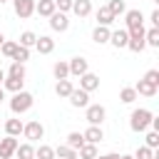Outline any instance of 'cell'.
<instances>
[{"mask_svg":"<svg viewBox=\"0 0 159 159\" xmlns=\"http://www.w3.org/2000/svg\"><path fill=\"white\" fill-rule=\"evenodd\" d=\"M152 119H154V114L149 109L139 107V109H134L129 114V127H132V132H147L149 124H152Z\"/></svg>","mask_w":159,"mask_h":159,"instance_id":"1","label":"cell"},{"mask_svg":"<svg viewBox=\"0 0 159 159\" xmlns=\"http://www.w3.org/2000/svg\"><path fill=\"white\" fill-rule=\"evenodd\" d=\"M35 104V97L30 94V92H15L12 94V99H10V109H12V114H22V112H27L30 107Z\"/></svg>","mask_w":159,"mask_h":159,"instance_id":"2","label":"cell"},{"mask_svg":"<svg viewBox=\"0 0 159 159\" xmlns=\"http://www.w3.org/2000/svg\"><path fill=\"white\" fill-rule=\"evenodd\" d=\"M129 32V42H127V47L132 50V52H142L147 45H144V25H139V27H134V30H127Z\"/></svg>","mask_w":159,"mask_h":159,"instance_id":"3","label":"cell"},{"mask_svg":"<svg viewBox=\"0 0 159 159\" xmlns=\"http://www.w3.org/2000/svg\"><path fill=\"white\" fill-rule=\"evenodd\" d=\"M22 134H25V139L32 144V142H40L42 137H45V127L37 122V119H32V122H27L25 127H22Z\"/></svg>","mask_w":159,"mask_h":159,"instance_id":"4","label":"cell"},{"mask_svg":"<svg viewBox=\"0 0 159 159\" xmlns=\"http://www.w3.org/2000/svg\"><path fill=\"white\" fill-rule=\"evenodd\" d=\"M84 109H87L84 117H87V122H89L92 127H99V124L104 122V117H107V109H104L102 104H87Z\"/></svg>","mask_w":159,"mask_h":159,"instance_id":"5","label":"cell"},{"mask_svg":"<svg viewBox=\"0 0 159 159\" xmlns=\"http://www.w3.org/2000/svg\"><path fill=\"white\" fill-rule=\"evenodd\" d=\"M12 7H15V15L20 20H27L35 12V0H12Z\"/></svg>","mask_w":159,"mask_h":159,"instance_id":"6","label":"cell"},{"mask_svg":"<svg viewBox=\"0 0 159 159\" xmlns=\"http://www.w3.org/2000/svg\"><path fill=\"white\" fill-rule=\"evenodd\" d=\"M17 144H20L17 137H5V139H0V159H12Z\"/></svg>","mask_w":159,"mask_h":159,"instance_id":"7","label":"cell"},{"mask_svg":"<svg viewBox=\"0 0 159 159\" xmlns=\"http://www.w3.org/2000/svg\"><path fill=\"white\" fill-rule=\"evenodd\" d=\"M50 27H52L55 32H67V27H70V20H67V15L55 10V12L50 15Z\"/></svg>","mask_w":159,"mask_h":159,"instance_id":"8","label":"cell"},{"mask_svg":"<svg viewBox=\"0 0 159 159\" xmlns=\"http://www.w3.org/2000/svg\"><path fill=\"white\" fill-rule=\"evenodd\" d=\"M67 67H70V75H72V77H82L84 72H89V65H87L84 57H72V60L67 62Z\"/></svg>","mask_w":159,"mask_h":159,"instance_id":"9","label":"cell"},{"mask_svg":"<svg viewBox=\"0 0 159 159\" xmlns=\"http://www.w3.org/2000/svg\"><path fill=\"white\" fill-rule=\"evenodd\" d=\"M97 87H99V77H97V75L84 72V75L80 77V89H84V92H94Z\"/></svg>","mask_w":159,"mask_h":159,"instance_id":"10","label":"cell"},{"mask_svg":"<svg viewBox=\"0 0 159 159\" xmlns=\"http://www.w3.org/2000/svg\"><path fill=\"white\" fill-rule=\"evenodd\" d=\"M67 99H70L72 107H87V104H89V92H84V89H72Z\"/></svg>","mask_w":159,"mask_h":159,"instance_id":"11","label":"cell"},{"mask_svg":"<svg viewBox=\"0 0 159 159\" xmlns=\"http://www.w3.org/2000/svg\"><path fill=\"white\" fill-rule=\"evenodd\" d=\"M82 137H84V142L87 144H99L102 139H104V132H102V127H87L84 132H82Z\"/></svg>","mask_w":159,"mask_h":159,"instance_id":"12","label":"cell"},{"mask_svg":"<svg viewBox=\"0 0 159 159\" xmlns=\"http://www.w3.org/2000/svg\"><path fill=\"white\" fill-rule=\"evenodd\" d=\"M124 22H127V30H134V27H139V25L144 22V15H142V10H127V12H124Z\"/></svg>","mask_w":159,"mask_h":159,"instance_id":"13","label":"cell"},{"mask_svg":"<svg viewBox=\"0 0 159 159\" xmlns=\"http://www.w3.org/2000/svg\"><path fill=\"white\" fill-rule=\"evenodd\" d=\"M35 12L40 17H50L55 12V0H35Z\"/></svg>","mask_w":159,"mask_h":159,"instance_id":"14","label":"cell"},{"mask_svg":"<svg viewBox=\"0 0 159 159\" xmlns=\"http://www.w3.org/2000/svg\"><path fill=\"white\" fill-rule=\"evenodd\" d=\"M35 47H37V52H40V55H50V52L55 50V40H52V37H47V35H40V37H37V42H35Z\"/></svg>","mask_w":159,"mask_h":159,"instance_id":"15","label":"cell"},{"mask_svg":"<svg viewBox=\"0 0 159 159\" xmlns=\"http://www.w3.org/2000/svg\"><path fill=\"white\" fill-rule=\"evenodd\" d=\"M109 42L119 50V47H127V42H129V32L127 30H114L112 35H109Z\"/></svg>","mask_w":159,"mask_h":159,"instance_id":"16","label":"cell"},{"mask_svg":"<svg viewBox=\"0 0 159 159\" xmlns=\"http://www.w3.org/2000/svg\"><path fill=\"white\" fill-rule=\"evenodd\" d=\"M157 89H159V87L149 84L147 80H139V82L134 84V92H137V94H142V97H154V94H157Z\"/></svg>","mask_w":159,"mask_h":159,"instance_id":"17","label":"cell"},{"mask_svg":"<svg viewBox=\"0 0 159 159\" xmlns=\"http://www.w3.org/2000/svg\"><path fill=\"white\" fill-rule=\"evenodd\" d=\"M72 12H75L77 17H87V15L92 12V2H89V0H75V2H72Z\"/></svg>","mask_w":159,"mask_h":159,"instance_id":"18","label":"cell"},{"mask_svg":"<svg viewBox=\"0 0 159 159\" xmlns=\"http://www.w3.org/2000/svg\"><path fill=\"white\" fill-rule=\"evenodd\" d=\"M22 127H25V124L12 117V119L5 122V134H7V137H20V134H22Z\"/></svg>","mask_w":159,"mask_h":159,"instance_id":"19","label":"cell"},{"mask_svg":"<svg viewBox=\"0 0 159 159\" xmlns=\"http://www.w3.org/2000/svg\"><path fill=\"white\" fill-rule=\"evenodd\" d=\"M15 159H35V147H32L30 142L17 144V149H15Z\"/></svg>","mask_w":159,"mask_h":159,"instance_id":"20","label":"cell"},{"mask_svg":"<svg viewBox=\"0 0 159 159\" xmlns=\"http://www.w3.org/2000/svg\"><path fill=\"white\" fill-rule=\"evenodd\" d=\"M114 20H117V17H114V15H112V12H109V7H107V5H104V7H99V10H97V22H99V25H102V27H109V25H112V22H114Z\"/></svg>","mask_w":159,"mask_h":159,"instance_id":"21","label":"cell"},{"mask_svg":"<svg viewBox=\"0 0 159 159\" xmlns=\"http://www.w3.org/2000/svg\"><path fill=\"white\" fill-rule=\"evenodd\" d=\"M109 35H112V30H109V27L97 25V27H94V32H92V40H94L97 45H104V42H109Z\"/></svg>","mask_w":159,"mask_h":159,"instance_id":"22","label":"cell"},{"mask_svg":"<svg viewBox=\"0 0 159 159\" xmlns=\"http://www.w3.org/2000/svg\"><path fill=\"white\" fill-rule=\"evenodd\" d=\"M22 84H25V80H15V77H5V82H2V89L5 92H22Z\"/></svg>","mask_w":159,"mask_h":159,"instance_id":"23","label":"cell"},{"mask_svg":"<svg viewBox=\"0 0 159 159\" xmlns=\"http://www.w3.org/2000/svg\"><path fill=\"white\" fill-rule=\"evenodd\" d=\"M97 157V144H82L80 149H77V159H94Z\"/></svg>","mask_w":159,"mask_h":159,"instance_id":"24","label":"cell"},{"mask_svg":"<svg viewBox=\"0 0 159 159\" xmlns=\"http://www.w3.org/2000/svg\"><path fill=\"white\" fill-rule=\"evenodd\" d=\"M5 77H15V80H25V65L22 62H12L10 70L5 72Z\"/></svg>","mask_w":159,"mask_h":159,"instance_id":"25","label":"cell"},{"mask_svg":"<svg viewBox=\"0 0 159 159\" xmlns=\"http://www.w3.org/2000/svg\"><path fill=\"white\" fill-rule=\"evenodd\" d=\"M75 87H72V82L70 80H57V84H55V92H57V97H70V92H72Z\"/></svg>","mask_w":159,"mask_h":159,"instance_id":"26","label":"cell"},{"mask_svg":"<svg viewBox=\"0 0 159 159\" xmlns=\"http://www.w3.org/2000/svg\"><path fill=\"white\" fill-rule=\"evenodd\" d=\"M82 144H84L82 132H70V134H67V147H70V149H75V152H77Z\"/></svg>","mask_w":159,"mask_h":159,"instance_id":"27","label":"cell"},{"mask_svg":"<svg viewBox=\"0 0 159 159\" xmlns=\"http://www.w3.org/2000/svg\"><path fill=\"white\" fill-rule=\"evenodd\" d=\"M55 157L57 159H77V152L70 149L67 144H60V147H55Z\"/></svg>","mask_w":159,"mask_h":159,"instance_id":"28","label":"cell"},{"mask_svg":"<svg viewBox=\"0 0 159 159\" xmlns=\"http://www.w3.org/2000/svg\"><path fill=\"white\" fill-rule=\"evenodd\" d=\"M144 45L149 47H159V27H152L144 32Z\"/></svg>","mask_w":159,"mask_h":159,"instance_id":"29","label":"cell"},{"mask_svg":"<svg viewBox=\"0 0 159 159\" xmlns=\"http://www.w3.org/2000/svg\"><path fill=\"white\" fill-rule=\"evenodd\" d=\"M52 72H55V80H67L70 77V67H67V62H55V67H52Z\"/></svg>","mask_w":159,"mask_h":159,"instance_id":"30","label":"cell"},{"mask_svg":"<svg viewBox=\"0 0 159 159\" xmlns=\"http://www.w3.org/2000/svg\"><path fill=\"white\" fill-rule=\"evenodd\" d=\"M35 159H55V147L40 144V147L35 149Z\"/></svg>","mask_w":159,"mask_h":159,"instance_id":"31","label":"cell"},{"mask_svg":"<svg viewBox=\"0 0 159 159\" xmlns=\"http://www.w3.org/2000/svg\"><path fill=\"white\" fill-rule=\"evenodd\" d=\"M35 42H37V35H35L32 30H25V32L20 35V42H17V45H22V47H27V50H30Z\"/></svg>","mask_w":159,"mask_h":159,"instance_id":"32","label":"cell"},{"mask_svg":"<svg viewBox=\"0 0 159 159\" xmlns=\"http://www.w3.org/2000/svg\"><path fill=\"white\" fill-rule=\"evenodd\" d=\"M15 50H17V42H12V40H5V42L0 45V55H2V57H10V60H12Z\"/></svg>","mask_w":159,"mask_h":159,"instance_id":"33","label":"cell"},{"mask_svg":"<svg viewBox=\"0 0 159 159\" xmlns=\"http://www.w3.org/2000/svg\"><path fill=\"white\" fill-rule=\"evenodd\" d=\"M137 97H139V94L134 92V87H122V92H119V99H122L124 104H132Z\"/></svg>","mask_w":159,"mask_h":159,"instance_id":"34","label":"cell"},{"mask_svg":"<svg viewBox=\"0 0 159 159\" xmlns=\"http://www.w3.org/2000/svg\"><path fill=\"white\" fill-rule=\"evenodd\" d=\"M107 7H109V12L117 17V15H122V12H127V5H124V0H109L107 2Z\"/></svg>","mask_w":159,"mask_h":159,"instance_id":"35","label":"cell"},{"mask_svg":"<svg viewBox=\"0 0 159 159\" xmlns=\"http://www.w3.org/2000/svg\"><path fill=\"white\" fill-rule=\"evenodd\" d=\"M25 60H30V50L22 47V45H17V50H15V55H12V62H22V65H25Z\"/></svg>","mask_w":159,"mask_h":159,"instance_id":"36","label":"cell"},{"mask_svg":"<svg viewBox=\"0 0 159 159\" xmlns=\"http://www.w3.org/2000/svg\"><path fill=\"white\" fill-rule=\"evenodd\" d=\"M144 147L157 149V147H159V132H147V137H144Z\"/></svg>","mask_w":159,"mask_h":159,"instance_id":"37","label":"cell"},{"mask_svg":"<svg viewBox=\"0 0 159 159\" xmlns=\"http://www.w3.org/2000/svg\"><path fill=\"white\" fill-rule=\"evenodd\" d=\"M152 154H154V149H149V147H139L137 152H134V159H152Z\"/></svg>","mask_w":159,"mask_h":159,"instance_id":"38","label":"cell"},{"mask_svg":"<svg viewBox=\"0 0 159 159\" xmlns=\"http://www.w3.org/2000/svg\"><path fill=\"white\" fill-rule=\"evenodd\" d=\"M72 2H75V0H55V10L67 15V10H72Z\"/></svg>","mask_w":159,"mask_h":159,"instance_id":"39","label":"cell"},{"mask_svg":"<svg viewBox=\"0 0 159 159\" xmlns=\"http://www.w3.org/2000/svg\"><path fill=\"white\" fill-rule=\"evenodd\" d=\"M144 80H147L149 84H154V87H159V70H149V72L144 75Z\"/></svg>","mask_w":159,"mask_h":159,"instance_id":"40","label":"cell"},{"mask_svg":"<svg viewBox=\"0 0 159 159\" xmlns=\"http://www.w3.org/2000/svg\"><path fill=\"white\" fill-rule=\"evenodd\" d=\"M149 20H152V27H159V10H154L149 15Z\"/></svg>","mask_w":159,"mask_h":159,"instance_id":"41","label":"cell"},{"mask_svg":"<svg viewBox=\"0 0 159 159\" xmlns=\"http://www.w3.org/2000/svg\"><path fill=\"white\" fill-rule=\"evenodd\" d=\"M104 159H122V154H104Z\"/></svg>","mask_w":159,"mask_h":159,"instance_id":"42","label":"cell"},{"mask_svg":"<svg viewBox=\"0 0 159 159\" xmlns=\"http://www.w3.org/2000/svg\"><path fill=\"white\" fill-rule=\"evenodd\" d=\"M2 99H5V89L0 87V102H2Z\"/></svg>","mask_w":159,"mask_h":159,"instance_id":"43","label":"cell"},{"mask_svg":"<svg viewBox=\"0 0 159 159\" xmlns=\"http://www.w3.org/2000/svg\"><path fill=\"white\" fill-rule=\"evenodd\" d=\"M122 159H134V157H127V154H122Z\"/></svg>","mask_w":159,"mask_h":159,"instance_id":"44","label":"cell"},{"mask_svg":"<svg viewBox=\"0 0 159 159\" xmlns=\"http://www.w3.org/2000/svg\"><path fill=\"white\" fill-rule=\"evenodd\" d=\"M2 42H5V37H2V32H0V45H2Z\"/></svg>","mask_w":159,"mask_h":159,"instance_id":"45","label":"cell"},{"mask_svg":"<svg viewBox=\"0 0 159 159\" xmlns=\"http://www.w3.org/2000/svg\"><path fill=\"white\" fill-rule=\"evenodd\" d=\"M152 159H159V154H152Z\"/></svg>","mask_w":159,"mask_h":159,"instance_id":"46","label":"cell"},{"mask_svg":"<svg viewBox=\"0 0 159 159\" xmlns=\"http://www.w3.org/2000/svg\"><path fill=\"white\" fill-rule=\"evenodd\" d=\"M94 159H104V157H99V154H97V157H94Z\"/></svg>","mask_w":159,"mask_h":159,"instance_id":"47","label":"cell"},{"mask_svg":"<svg viewBox=\"0 0 159 159\" xmlns=\"http://www.w3.org/2000/svg\"><path fill=\"white\" fill-rule=\"evenodd\" d=\"M2 2H7V0H0V5H2Z\"/></svg>","mask_w":159,"mask_h":159,"instance_id":"48","label":"cell"},{"mask_svg":"<svg viewBox=\"0 0 159 159\" xmlns=\"http://www.w3.org/2000/svg\"><path fill=\"white\" fill-rule=\"evenodd\" d=\"M55 159H57V157H55Z\"/></svg>","mask_w":159,"mask_h":159,"instance_id":"49","label":"cell"}]
</instances>
